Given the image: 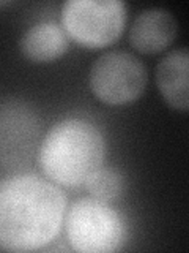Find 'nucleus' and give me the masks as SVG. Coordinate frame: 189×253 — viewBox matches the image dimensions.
I'll use <instances>...</instances> for the list:
<instances>
[{"label":"nucleus","instance_id":"nucleus-1","mask_svg":"<svg viewBox=\"0 0 189 253\" xmlns=\"http://www.w3.org/2000/svg\"><path fill=\"white\" fill-rule=\"evenodd\" d=\"M68 209L66 195L30 172L0 179V252H33L54 241Z\"/></svg>","mask_w":189,"mask_h":253},{"label":"nucleus","instance_id":"nucleus-2","mask_svg":"<svg viewBox=\"0 0 189 253\" xmlns=\"http://www.w3.org/2000/svg\"><path fill=\"white\" fill-rule=\"evenodd\" d=\"M106 138L96 125L81 117L54 124L38 147V165L46 179L59 187H81L102 166Z\"/></svg>","mask_w":189,"mask_h":253},{"label":"nucleus","instance_id":"nucleus-3","mask_svg":"<svg viewBox=\"0 0 189 253\" xmlns=\"http://www.w3.org/2000/svg\"><path fill=\"white\" fill-rule=\"evenodd\" d=\"M65 233L71 249L81 253H112L122 249L126 226L109 203L92 196L77 200L66 209Z\"/></svg>","mask_w":189,"mask_h":253},{"label":"nucleus","instance_id":"nucleus-4","mask_svg":"<svg viewBox=\"0 0 189 253\" xmlns=\"http://www.w3.org/2000/svg\"><path fill=\"white\" fill-rule=\"evenodd\" d=\"M128 8L120 0H68L62 6L60 26L79 46L102 49L123 35Z\"/></svg>","mask_w":189,"mask_h":253},{"label":"nucleus","instance_id":"nucleus-5","mask_svg":"<svg viewBox=\"0 0 189 253\" xmlns=\"http://www.w3.org/2000/svg\"><path fill=\"white\" fill-rule=\"evenodd\" d=\"M148 73L137 55L126 51H110L93 62L89 85L93 97L107 106H126L142 97Z\"/></svg>","mask_w":189,"mask_h":253},{"label":"nucleus","instance_id":"nucleus-6","mask_svg":"<svg viewBox=\"0 0 189 253\" xmlns=\"http://www.w3.org/2000/svg\"><path fill=\"white\" fill-rule=\"evenodd\" d=\"M41 121L36 111L21 100L0 103V166L21 168L38 152Z\"/></svg>","mask_w":189,"mask_h":253},{"label":"nucleus","instance_id":"nucleus-7","mask_svg":"<svg viewBox=\"0 0 189 253\" xmlns=\"http://www.w3.org/2000/svg\"><path fill=\"white\" fill-rule=\"evenodd\" d=\"M178 24L164 8H148L139 13L129 29V43L140 54L155 55L175 42Z\"/></svg>","mask_w":189,"mask_h":253},{"label":"nucleus","instance_id":"nucleus-8","mask_svg":"<svg viewBox=\"0 0 189 253\" xmlns=\"http://www.w3.org/2000/svg\"><path fill=\"white\" fill-rule=\"evenodd\" d=\"M156 85L162 100L177 111L189 108V54L188 47H178L156 67Z\"/></svg>","mask_w":189,"mask_h":253},{"label":"nucleus","instance_id":"nucleus-9","mask_svg":"<svg viewBox=\"0 0 189 253\" xmlns=\"http://www.w3.org/2000/svg\"><path fill=\"white\" fill-rule=\"evenodd\" d=\"M19 49L33 63H49L69 51V38L60 24L44 21L29 27L21 37Z\"/></svg>","mask_w":189,"mask_h":253},{"label":"nucleus","instance_id":"nucleus-10","mask_svg":"<svg viewBox=\"0 0 189 253\" xmlns=\"http://www.w3.org/2000/svg\"><path fill=\"white\" fill-rule=\"evenodd\" d=\"M87 190L93 200L101 203H114L125 193V176L112 166H99L85 180Z\"/></svg>","mask_w":189,"mask_h":253}]
</instances>
